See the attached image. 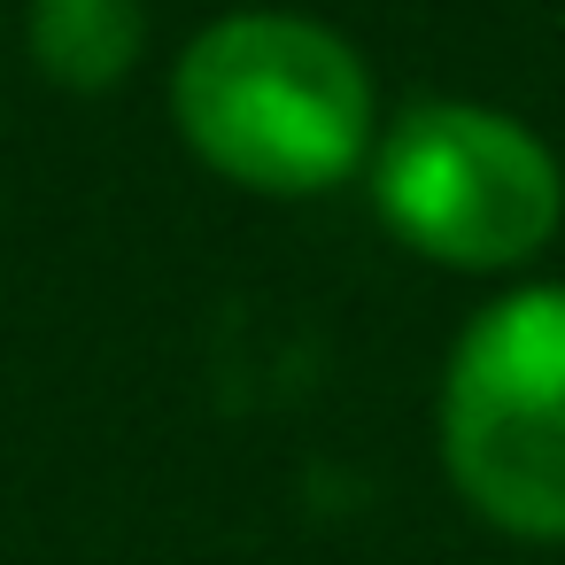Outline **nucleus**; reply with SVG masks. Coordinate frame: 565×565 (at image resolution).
Returning a JSON list of instances; mask_svg holds the SVG:
<instances>
[{
	"label": "nucleus",
	"instance_id": "1",
	"mask_svg": "<svg viewBox=\"0 0 565 565\" xmlns=\"http://www.w3.org/2000/svg\"><path fill=\"white\" fill-rule=\"evenodd\" d=\"M186 148L256 194H326L372 156V78L310 17H225L171 71Z\"/></svg>",
	"mask_w": 565,
	"mask_h": 565
},
{
	"label": "nucleus",
	"instance_id": "2",
	"mask_svg": "<svg viewBox=\"0 0 565 565\" xmlns=\"http://www.w3.org/2000/svg\"><path fill=\"white\" fill-rule=\"evenodd\" d=\"M441 465L488 526L565 542V287L503 295L465 326L441 380Z\"/></svg>",
	"mask_w": 565,
	"mask_h": 565
},
{
	"label": "nucleus",
	"instance_id": "3",
	"mask_svg": "<svg viewBox=\"0 0 565 565\" xmlns=\"http://www.w3.org/2000/svg\"><path fill=\"white\" fill-rule=\"evenodd\" d=\"M372 202L418 256L503 271L550 241L565 179L526 125L472 102H418L380 132Z\"/></svg>",
	"mask_w": 565,
	"mask_h": 565
},
{
	"label": "nucleus",
	"instance_id": "4",
	"mask_svg": "<svg viewBox=\"0 0 565 565\" xmlns=\"http://www.w3.org/2000/svg\"><path fill=\"white\" fill-rule=\"evenodd\" d=\"M140 0H32V63L71 94L117 86L140 63Z\"/></svg>",
	"mask_w": 565,
	"mask_h": 565
}]
</instances>
